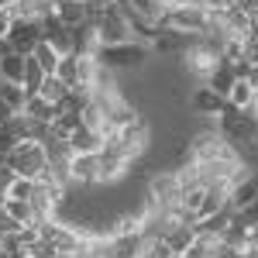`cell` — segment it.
Listing matches in <instances>:
<instances>
[{
    "label": "cell",
    "mask_w": 258,
    "mask_h": 258,
    "mask_svg": "<svg viewBox=\"0 0 258 258\" xmlns=\"http://www.w3.org/2000/svg\"><path fill=\"white\" fill-rule=\"evenodd\" d=\"M4 165L21 179H35L38 182L45 172H48V159H45V145L38 141H21L14 152H7Z\"/></svg>",
    "instance_id": "cell-1"
},
{
    "label": "cell",
    "mask_w": 258,
    "mask_h": 258,
    "mask_svg": "<svg viewBox=\"0 0 258 258\" xmlns=\"http://www.w3.org/2000/svg\"><path fill=\"white\" fill-rule=\"evenodd\" d=\"M148 52H152V45H145V41H124V45H100L93 59L100 69H138L148 59Z\"/></svg>",
    "instance_id": "cell-2"
},
{
    "label": "cell",
    "mask_w": 258,
    "mask_h": 258,
    "mask_svg": "<svg viewBox=\"0 0 258 258\" xmlns=\"http://www.w3.org/2000/svg\"><path fill=\"white\" fill-rule=\"evenodd\" d=\"M179 59H182V66H186V73H189V76H197V80L207 83V76H210L220 62H224V55H220V48L214 45V41L197 38L186 52H182V55H179Z\"/></svg>",
    "instance_id": "cell-3"
},
{
    "label": "cell",
    "mask_w": 258,
    "mask_h": 258,
    "mask_svg": "<svg viewBox=\"0 0 258 258\" xmlns=\"http://www.w3.org/2000/svg\"><path fill=\"white\" fill-rule=\"evenodd\" d=\"M97 41L100 45H124V41H138L135 38V24L120 7H107V14L97 21Z\"/></svg>",
    "instance_id": "cell-4"
},
{
    "label": "cell",
    "mask_w": 258,
    "mask_h": 258,
    "mask_svg": "<svg viewBox=\"0 0 258 258\" xmlns=\"http://www.w3.org/2000/svg\"><path fill=\"white\" fill-rule=\"evenodd\" d=\"M189 145H193V162H234V159H241L238 148L224 138L220 131L197 135V138H189Z\"/></svg>",
    "instance_id": "cell-5"
},
{
    "label": "cell",
    "mask_w": 258,
    "mask_h": 258,
    "mask_svg": "<svg viewBox=\"0 0 258 258\" xmlns=\"http://www.w3.org/2000/svg\"><path fill=\"white\" fill-rule=\"evenodd\" d=\"M210 24V11L193 7V4H182L162 14V28H172V31H186V35H203Z\"/></svg>",
    "instance_id": "cell-6"
},
{
    "label": "cell",
    "mask_w": 258,
    "mask_h": 258,
    "mask_svg": "<svg viewBox=\"0 0 258 258\" xmlns=\"http://www.w3.org/2000/svg\"><path fill=\"white\" fill-rule=\"evenodd\" d=\"M7 45L18 55H31L41 45V21H28V18H14L11 31H7Z\"/></svg>",
    "instance_id": "cell-7"
},
{
    "label": "cell",
    "mask_w": 258,
    "mask_h": 258,
    "mask_svg": "<svg viewBox=\"0 0 258 258\" xmlns=\"http://www.w3.org/2000/svg\"><path fill=\"white\" fill-rule=\"evenodd\" d=\"M41 41L52 45L59 55H73V31H69L55 14H48V18L41 21Z\"/></svg>",
    "instance_id": "cell-8"
},
{
    "label": "cell",
    "mask_w": 258,
    "mask_h": 258,
    "mask_svg": "<svg viewBox=\"0 0 258 258\" xmlns=\"http://www.w3.org/2000/svg\"><path fill=\"white\" fill-rule=\"evenodd\" d=\"M100 179V152H83V155H73L69 162V182H97Z\"/></svg>",
    "instance_id": "cell-9"
},
{
    "label": "cell",
    "mask_w": 258,
    "mask_h": 258,
    "mask_svg": "<svg viewBox=\"0 0 258 258\" xmlns=\"http://www.w3.org/2000/svg\"><path fill=\"white\" fill-rule=\"evenodd\" d=\"M258 200V176H241L234 186H231V193H227V207L241 214L244 207H251Z\"/></svg>",
    "instance_id": "cell-10"
},
{
    "label": "cell",
    "mask_w": 258,
    "mask_h": 258,
    "mask_svg": "<svg viewBox=\"0 0 258 258\" xmlns=\"http://www.w3.org/2000/svg\"><path fill=\"white\" fill-rule=\"evenodd\" d=\"M197 38H200V35H186V31H172V28H159L155 38H152V48H155V52H179V55H182Z\"/></svg>",
    "instance_id": "cell-11"
},
{
    "label": "cell",
    "mask_w": 258,
    "mask_h": 258,
    "mask_svg": "<svg viewBox=\"0 0 258 258\" xmlns=\"http://www.w3.org/2000/svg\"><path fill=\"white\" fill-rule=\"evenodd\" d=\"M193 110L197 114H203V117H220L224 110H227V97H220V93H214L210 86H200V90H193Z\"/></svg>",
    "instance_id": "cell-12"
},
{
    "label": "cell",
    "mask_w": 258,
    "mask_h": 258,
    "mask_svg": "<svg viewBox=\"0 0 258 258\" xmlns=\"http://www.w3.org/2000/svg\"><path fill=\"white\" fill-rule=\"evenodd\" d=\"M11 18H28V21H45L48 14H55L52 0H18L14 7H7Z\"/></svg>",
    "instance_id": "cell-13"
},
{
    "label": "cell",
    "mask_w": 258,
    "mask_h": 258,
    "mask_svg": "<svg viewBox=\"0 0 258 258\" xmlns=\"http://www.w3.org/2000/svg\"><path fill=\"white\" fill-rule=\"evenodd\" d=\"M73 31V55H97L100 41H97V24H80V28H69Z\"/></svg>",
    "instance_id": "cell-14"
},
{
    "label": "cell",
    "mask_w": 258,
    "mask_h": 258,
    "mask_svg": "<svg viewBox=\"0 0 258 258\" xmlns=\"http://www.w3.org/2000/svg\"><path fill=\"white\" fill-rule=\"evenodd\" d=\"M69 148H73L76 155H83V152H100V148H103V135L93 131V127H86V124H80V127L69 135Z\"/></svg>",
    "instance_id": "cell-15"
},
{
    "label": "cell",
    "mask_w": 258,
    "mask_h": 258,
    "mask_svg": "<svg viewBox=\"0 0 258 258\" xmlns=\"http://www.w3.org/2000/svg\"><path fill=\"white\" fill-rule=\"evenodd\" d=\"M193 238H197V227H189V224H172V227L162 234V241L169 244L172 255H186V248L193 244Z\"/></svg>",
    "instance_id": "cell-16"
},
{
    "label": "cell",
    "mask_w": 258,
    "mask_h": 258,
    "mask_svg": "<svg viewBox=\"0 0 258 258\" xmlns=\"http://www.w3.org/2000/svg\"><path fill=\"white\" fill-rule=\"evenodd\" d=\"M234 80H238V76H234L231 62H220L217 69H214V73L207 76V83H203V86H210L214 93H220V97H227V93H231V86H234Z\"/></svg>",
    "instance_id": "cell-17"
},
{
    "label": "cell",
    "mask_w": 258,
    "mask_h": 258,
    "mask_svg": "<svg viewBox=\"0 0 258 258\" xmlns=\"http://www.w3.org/2000/svg\"><path fill=\"white\" fill-rule=\"evenodd\" d=\"M55 18L66 28H80V24H86V4L83 0H66V4L55 7Z\"/></svg>",
    "instance_id": "cell-18"
},
{
    "label": "cell",
    "mask_w": 258,
    "mask_h": 258,
    "mask_svg": "<svg viewBox=\"0 0 258 258\" xmlns=\"http://www.w3.org/2000/svg\"><path fill=\"white\" fill-rule=\"evenodd\" d=\"M21 114H24L28 120H45V124H52V120H55V107L35 93V97L24 100V110H21Z\"/></svg>",
    "instance_id": "cell-19"
},
{
    "label": "cell",
    "mask_w": 258,
    "mask_h": 258,
    "mask_svg": "<svg viewBox=\"0 0 258 258\" xmlns=\"http://www.w3.org/2000/svg\"><path fill=\"white\" fill-rule=\"evenodd\" d=\"M24 59H28V55L7 52V55L0 59V80L4 83H21V76H24Z\"/></svg>",
    "instance_id": "cell-20"
},
{
    "label": "cell",
    "mask_w": 258,
    "mask_h": 258,
    "mask_svg": "<svg viewBox=\"0 0 258 258\" xmlns=\"http://www.w3.org/2000/svg\"><path fill=\"white\" fill-rule=\"evenodd\" d=\"M4 210H7V214H11V217L18 220L21 227H28V224H38V220H35V207H31V203H28V200H4Z\"/></svg>",
    "instance_id": "cell-21"
},
{
    "label": "cell",
    "mask_w": 258,
    "mask_h": 258,
    "mask_svg": "<svg viewBox=\"0 0 258 258\" xmlns=\"http://www.w3.org/2000/svg\"><path fill=\"white\" fill-rule=\"evenodd\" d=\"M41 80H45L41 66L31 59V55H28V59H24V76H21V86H24V93H28V97H35V93L41 90Z\"/></svg>",
    "instance_id": "cell-22"
},
{
    "label": "cell",
    "mask_w": 258,
    "mask_h": 258,
    "mask_svg": "<svg viewBox=\"0 0 258 258\" xmlns=\"http://www.w3.org/2000/svg\"><path fill=\"white\" fill-rule=\"evenodd\" d=\"M24 100H28V93H24L21 83H0V103H7L14 114L24 110Z\"/></svg>",
    "instance_id": "cell-23"
},
{
    "label": "cell",
    "mask_w": 258,
    "mask_h": 258,
    "mask_svg": "<svg viewBox=\"0 0 258 258\" xmlns=\"http://www.w3.org/2000/svg\"><path fill=\"white\" fill-rule=\"evenodd\" d=\"M31 59L41 66V73H45V76H55V69H59V59H62V55L52 48V45H45V41H41L38 48L31 52Z\"/></svg>",
    "instance_id": "cell-24"
},
{
    "label": "cell",
    "mask_w": 258,
    "mask_h": 258,
    "mask_svg": "<svg viewBox=\"0 0 258 258\" xmlns=\"http://www.w3.org/2000/svg\"><path fill=\"white\" fill-rule=\"evenodd\" d=\"M251 100H255V90L248 86V80H234L231 93H227V103H231V107H238V110H248V107H251Z\"/></svg>",
    "instance_id": "cell-25"
},
{
    "label": "cell",
    "mask_w": 258,
    "mask_h": 258,
    "mask_svg": "<svg viewBox=\"0 0 258 258\" xmlns=\"http://www.w3.org/2000/svg\"><path fill=\"white\" fill-rule=\"evenodd\" d=\"M55 76H59V80L66 83L69 90H73V86H80V59H76V55H62V59H59V69H55Z\"/></svg>",
    "instance_id": "cell-26"
},
{
    "label": "cell",
    "mask_w": 258,
    "mask_h": 258,
    "mask_svg": "<svg viewBox=\"0 0 258 258\" xmlns=\"http://www.w3.org/2000/svg\"><path fill=\"white\" fill-rule=\"evenodd\" d=\"M66 93H69V86H66V83H62L59 76H45V80H41L38 97H41V100H48L52 107H55V103H59V100L66 97Z\"/></svg>",
    "instance_id": "cell-27"
},
{
    "label": "cell",
    "mask_w": 258,
    "mask_h": 258,
    "mask_svg": "<svg viewBox=\"0 0 258 258\" xmlns=\"http://www.w3.org/2000/svg\"><path fill=\"white\" fill-rule=\"evenodd\" d=\"M141 255L138 258H172V251H169V244L162 238H148V234H141Z\"/></svg>",
    "instance_id": "cell-28"
},
{
    "label": "cell",
    "mask_w": 258,
    "mask_h": 258,
    "mask_svg": "<svg viewBox=\"0 0 258 258\" xmlns=\"http://www.w3.org/2000/svg\"><path fill=\"white\" fill-rule=\"evenodd\" d=\"M31 193H35V179H14V182H11V189H7V197L11 200H28V203H31Z\"/></svg>",
    "instance_id": "cell-29"
},
{
    "label": "cell",
    "mask_w": 258,
    "mask_h": 258,
    "mask_svg": "<svg viewBox=\"0 0 258 258\" xmlns=\"http://www.w3.org/2000/svg\"><path fill=\"white\" fill-rule=\"evenodd\" d=\"M18 231H21V224H18L14 217H11V214H7L4 207H0V234L7 238V234H18Z\"/></svg>",
    "instance_id": "cell-30"
},
{
    "label": "cell",
    "mask_w": 258,
    "mask_h": 258,
    "mask_svg": "<svg viewBox=\"0 0 258 258\" xmlns=\"http://www.w3.org/2000/svg\"><path fill=\"white\" fill-rule=\"evenodd\" d=\"M11 11H7V7H0V38H7V31H11Z\"/></svg>",
    "instance_id": "cell-31"
},
{
    "label": "cell",
    "mask_w": 258,
    "mask_h": 258,
    "mask_svg": "<svg viewBox=\"0 0 258 258\" xmlns=\"http://www.w3.org/2000/svg\"><path fill=\"white\" fill-rule=\"evenodd\" d=\"M244 80H248V86H251V90H258V66H251V69H248V76H244Z\"/></svg>",
    "instance_id": "cell-32"
},
{
    "label": "cell",
    "mask_w": 258,
    "mask_h": 258,
    "mask_svg": "<svg viewBox=\"0 0 258 258\" xmlns=\"http://www.w3.org/2000/svg\"><path fill=\"white\" fill-rule=\"evenodd\" d=\"M14 117V110H11V107H7V103H0V124H7V120Z\"/></svg>",
    "instance_id": "cell-33"
},
{
    "label": "cell",
    "mask_w": 258,
    "mask_h": 258,
    "mask_svg": "<svg viewBox=\"0 0 258 258\" xmlns=\"http://www.w3.org/2000/svg\"><path fill=\"white\" fill-rule=\"evenodd\" d=\"M7 52H11V45H7V38H0V59H4Z\"/></svg>",
    "instance_id": "cell-34"
},
{
    "label": "cell",
    "mask_w": 258,
    "mask_h": 258,
    "mask_svg": "<svg viewBox=\"0 0 258 258\" xmlns=\"http://www.w3.org/2000/svg\"><path fill=\"white\" fill-rule=\"evenodd\" d=\"M14 4H18V0H0V7H14Z\"/></svg>",
    "instance_id": "cell-35"
},
{
    "label": "cell",
    "mask_w": 258,
    "mask_h": 258,
    "mask_svg": "<svg viewBox=\"0 0 258 258\" xmlns=\"http://www.w3.org/2000/svg\"><path fill=\"white\" fill-rule=\"evenodd\" d=\"M52 4H55V7H59V4H66V0H52Z\"/></svg>",
    "instance_id": "cell-36"
},
{
    "label": "cell",
    "mask_w": 258,
    "mask_h": 258,
    "mask_svg": "<svg viewBox=\"0 0 258 258\" xmlns=\"http://www.w3.org/2000/svg\"><path fill=\"white\" fill-rule=\"evenodd\" d=\"M0 244H4V234H0Z\"/></svg>",
    "instance_id": "cell-37"
},
{
    "label": "cell",
    "mask_w": 258,
    "mask_h": 258,
    "mask_svg": "<svg viewBox=\"0 0 258 258\" xmlns=\"http://www.w3.org/2000/svg\"><path fill=\"white\" fill-rule=\"evenodd\" d=\"M172 258H182V255H172Z\"/></svg>",
    "instance_id": "cell-38"
},
{
    "label": "cell",
    "mask_w": 258,
    "mask_h": 258,
    "mask_svg": "<svg viewBox=\"0 0 258 258\" xmlns=\"http://www.w3.org/2000/svg\"><path fill=\"white\" fill-rule=\"evenodd\" d=\"M83 4H90V0H83Z\"/></svg>",
    "instance_id": "cell-39"
},
{
    "label": "cell",
    "mask_w": 258,
    "mask_h": 258,
    "mask_svg": "<svg viewBox=\"0 0 258 258\" xmlns=\"http://www.w3.org/2000/svg\"><path fill=\"white\" fill-rule=\"evenodd\" d=\"M0 83H4V80H0Z\"/></svg>",
    "instance_id": "cell-40"
}]
</instances>
